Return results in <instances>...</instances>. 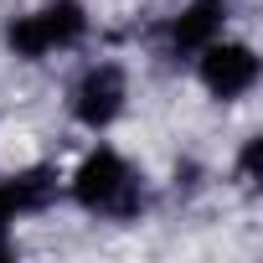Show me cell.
Listing matches in <instances>:
<instances>
[{
	"mask_svg": "<svg viewBox=\"0 0 263 263\" xmlns=\"http://www.w3.org/2000/svg\"><path fill=\"white\" fill-rule=\"evenodd\" d=\"M72 201L88 206V212H98V217L129 222V217H140L145 191H140L135 171H129V160H124L119 150L98 145V150L78 165V176H72Z\"/></svg>",
	"mask_w": 263,
	"mask_h": 263,
	"instance_id": "6da1fadb",
	"label": "cell"
},
{
	"mask_svg": "<svg viewBox=\"0 0 263 263\" xmlns=\"http://www.w3.org/2000/svg\"><path fill=\"white\" fill-rule=\"evenodd\" d=\"M124 98H129L124 67L98 62V67H88V72L78 78V88H72V114H78V124H88V129H108V124L124 114Z\"/></svg>",
	"mask_w": 263,
	"mask_h": 263,
	"instance_id": "277c9868",
	"label": "cell"
},
{
	"mask_svg": "<svg viewBox=\"0 0 263 263\" xmlns=\"http://www.w3.org/2000/svg\"><path fill=\"white\" fill-rule=\"evenodd\" d=\"M258 155H263V140H248V145H242V160H237V176H242L248 186L258 181Z\"/></svg>",
	"mask_w": 263,
	"mask_h": 263,
	"instance_id": "52a82bcc",
	"label": "cell"
},
{
	"mask_svg": "<svg viewBox=\"0 0 263 263\" xmlns=\"http://www.w3.org/2000/svg\"><path fill=\"white\" fill-rule=\"evenodd\" d=\"M16 217H21V212H16V201H11V186L0 181V232H6V227H11Z\"/></svg>",
	"mask_w": 263,
	"mask_h": 263,
	"instance_id": "ba28073f",
	"label": "cell"
},
{
	"mask_svg": "<svg viewBox=\"0 0 263 263\" xmlns=\"http://www.w3.org/2000/svg\"><path fill=\"white\" fill-rule=\"evenodd\" d=\"M6 186H11V201H16V212H42V206L57 196V176H52L47 165H36V171H21V176H11Z\"/></svg>",
	"mask_w": 263,
	"mask_h": 263,
	"instance_id": "8992f818",
	"label": "cell"
},
{
	"mask_svg": "<svg viewBox=\"0 0 263 263\" xmlns=\"http://www.w3.org/2000/svg\"><path fill=\"white\" fill-rule=\"evenodd\" d=\"M227 26V0H191L171 26V52L176 57H196L206 42H217Z\"/></svg>",
	"mask_w": 263,
	"mask_h": 263,
	"instance_id": "5b68a950",
	"label": "cell"
},
{
	"mask_svg": "<svg viewBox=\"0 0 263 263\" xmlns=\"http://www.w3.org/2000/svg\"><path fill=\"white\" fill-rule=\"evenodd\" d=\"M83 31H88V11H83V0H47L42 11L16 16V21L6 26V42H11L16 57L36 62V57H47V52H57V47L83 42Z\"/></svg>",
	"mask_w": 263,
	"mask_h": 263,
	"instance_id": "7a4b0ae2",
	"label": "cell"
},
{
	"mask_svg": "<svg viewBox=\"0 0 263 263\" xmlns=\"http://www.w3.org/2000/svg\"><path fill=\"white\" fill-rule=\"evenodd\" d=\"M196 62H201V83H206L212 98H242L258 83V52L248 42H222L217 36L196 52Z\"/></svg>",
	"mask_w": 263,
	"mask_h": 263,
	"instance_id": "3957f363",
	"label": "cell"
}]
</instances>
